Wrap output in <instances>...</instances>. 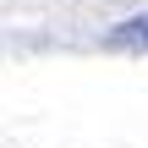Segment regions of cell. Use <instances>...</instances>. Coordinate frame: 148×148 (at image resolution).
Returning a JSON list of instances; mask_svg holds the SVG:
<instances>
[{
	"label": "cell",
	"mask_w": 148,
	"mask_h": 148,
	"mask_svg": "<svg viewBox=\"0 0 148 148\" xmlns=\"http://www.w3.org/2000/svg\"><path fill=\"white\" fill-rule=\"evenodd\" d=\"M104 44H110V49H137V55H148V16H126V22H115Z\"/></svg>",
	"instance_id": "6da1fadb"
}]
</instances>
